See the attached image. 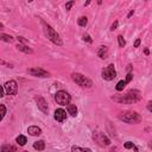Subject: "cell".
<instances>
[{"label": "cell", "instance_id": "obj_1", "mask_svg": "<svg viewBox=\"0 0 152 152\" xmlns=\"http://www.w3.org/2000/svg\"><path fill=\"white\" fill-rule=\"evenodd\" d=\"M140 99V94L137 90H130L126 95H119V96H113V100L120 103H132L137 102Z\"/></svg>", "mask_w": 152, "mask_h": 152}, {"label": "cell", "instance_id": "obj_2", "mask_svg": "<svg viewBox=\"0 0 152 152\" xmlns=\"http://www.w3.org/2000/svg\"><path fill=\"white\" fill-rule=\"evenodd\" d=\"M42 23V26H43V31H44V33H45V36L50 39V41L52 42V43H55V44H57V45H62V39H61V37H60V35L56 32V31L50 26V25H48V24L44 21V20H42L41 21Z\"/></svg>", "mask_w": 152, "mask_h": 152}, {"label": "cell", "instance_id": "obj_3", "mask_svg": "<svg viewBox=\"0 0 152 152\" xmlns=\"http://www.w3.org/2000/svg\"><path fill=\"white\" fill-rule=\"evenodd\" d=\"M119 119L123 120L124 123H127V124H138V123H140L141 117L137 113V112L126 110V112H123V113L119 114Z\"/></svg>", "mask_w": 152, "mask_h": 152}, {"label": "cell", "instance_id": "obj_4", "mask_svg": "<svg viewBox=\"0 0 152 152\" xmlns=\"http://www.w3.org/2000/svg\"><path fill=\"white\" fill-rule=\"evenodd\" d=\"M71 78H73V81L76 82L78 86L81 87H87V88H90L93 86V82L90 81L89 78H87L86 76L81 75V74H77V73H74L71 75Z\"/></svg>", "mask_w": 152, "mask_h": 152}, {"label": "cell", "instance_id": "obj_5", "mask_svg": "<svg viewBox=\"0 0 152 152\" xmlns=\"http://www.w3.org/2000/svg\"><path fill=\"white\" fill-rule=\"evenodd\" d=\"M55 100H56V102H57L58 105L67 106V105H69V102H70V95L67 92H64V90H60V92L56 93Z\"/></svg>", "mask_w": 152, "mask_h": 152}, {"label": "cell", "instance_id": "obj_6", "mask_svg": "<svg viewBox=\"0 0 152 152\" xmlns=\"http://www.w3.org/2000/svg\"><path fill=\"white\" fill-rule=\"evenodd\" d=\"M115 76H117V71H115L113 64H109L107 68L102 70V77L107 80V81H110V80L115 78Z\"/></svg>", "mask_w": 152, "mask_h": 152}, {"label": "cell", "instance_id": "obj_7", "mask_svg": "<svg viewBox=\"0 0 152 152\" xmlns=\"http://www.w3.org/2000/svg\"><path fill=\"white\" fill-rule=\"evenodd\" d=\"M93 138H94V139H95V141H96V143L99 144V145H101V146H108L109 144H110L109 139H108V138H107L103 133H100V132L94 133Z\"/></svg>", "mask_w": 152, "mask_h": 152}, {"label": "cell", "instance_id": "obj_8", "mask_svg": "<svg viewBox=\"0 0 152 152\" xmlns=\"http://www.w3.org/2000/svg\"><path fill=\"white\" fill-rule=\"evenodd\" d=\"M5 92L7 95H15L18 92V86L15 81H9L5 83Z\"/></svg>", "mask_w": 152, "mask_h": 152}, {"label": "cell", "instance_id": "obj_9", "mask_svg": "<svg viewBox=\"0 0 152 152\" xmlns=\"http://www.w3.org/2000/svg\"><path fill=\"white\" fill-rule=\"evenodd\" d=\"M27 73L30 75L37 76V77H48L49 76V73L41 68H30V69H27Z\"/></svg>", "mask_w": 152, "mask_h": 152}, {"label": "cell", "instance_id": "obj_10", "mask_svg": "<svg viewBox=\"0 0 152 152\" xmlns=\"http://www.w3.org/2000/svg\"><path fill=\"white\" fill-rule=\"evenodd\" d=\"M36 102H37V106H38V108L41 109L43 113H48L49 112V108H48V103H46V101L44 100V98H42V96H36Z\"/></svg>", "mask_w": 152, "mask_h": 152}, {"label": "cell", "instance_id": "obj_11", "mask_svg": "<svg viewBox=\"0 0 152 152\" xmlns=\"http://www.w3.org/2000/svg\"><path fill=\"white\" fill-rule=\"evenodd\" d=\"M66 118H67V113H66V110H64V109L58 108V109H56V110H55V119L57 120V121H60V123L64 121Z\"/></svg>", "mask_w": 152, "mask_h": 152}, {"label": "cell", "instance_id": "obj_12", "mask_svg": "<svg viewBox=\"0 0 152 152\" xmlns=\"http://www.w3.org/2000/svg\"><path fill=\"white\" fill-rule=\"evenodd\" d=\"M27 133L31 135H39L42 133V130L38 126H30L27 129Z\"/></svg>", "mask_w": 152, "mask_h": 152}, {"label": "cell", "instance_id": "obj_13", "mask_svg": "<svg viewBox=\"0 0 152 152\" xmlns=\"http://www.w3.org/2000/svg\"><path fill=\"white\" fill-rule=\"evenodd\" d=\"M98 55L100 56L101 58H106L107 55H108V49L106 46H100L99 50H98Z\"/></svg>", "mask_w": 152, "mask_h": 152}, {"label": "cell", "instance_id": "obj_14", "mask_svg": "<svg viewBox=\"0 0 152 152\" xmlns=\"http://www.w3.org/2000/svg\"><path fill=\"white\" fill-rule=\"evenodd\" d=\"M1 152H17V149L14 146L10 145V144H5L1 147Z\"/></svg>", "mask_w": 152, "mask_h": 152}, {"label": "cell", "instance_id": "obj_15", "mask_svg": "<svg viewBox=\"0 0 152 152\" xmlns=\"http://www.w3.org/2000/svg\"><path fill=\"white\" fill-rule=\"evenodd\" d=\"M17 49L23 51V52H25V54H32V49H30L29 46L26 45H24V44H18L17 45Z\"/></svg>", "mask_w": 152, "mask_h": 152}, {"label": "cell", "instance_id": "obj_16", "mask_svg": "<svg viewBox=\"0 0 152 152\" xmlns=\"http://www.w3.org/2000/svg\"><path fill=\"white\" fill-rule=\"evenodd\" d=\"M33 147H35L36 150H38V151H43V150L45 149V143H44L43 140H38V141H36V143L33 144Z\"/></svg>", "mask_w": 152, "mask_h": 152}, {"label": "cell", "instance_id": "obj_17", "mask_svg": "<svg viewBox=\"0 0 152 152\" xmlns=\"http://www.w3.org/2000/svg\"><path fill=\"white\" fill-rule=\"evenodd\" d=\"M67 109H68V112H69L70 115L75 117V115L77 114V108H76L75 105H68V106H67Z\"/></svg>", "mask_w": 152, "mask_h": 152}, {"label": "cell", "instance_id": "obj_18", "mask_svg": "<svg viewBox=\"0 0 152 152\" xmlns=\"http://www.w3.org/2000/svg\"><path fill=\"white\" fill-rule=\"evenodd\" d=\"M0 39H1V41L7 42V43H13L14 42V38L13 37H11L9 35H4V33H0Z\"/></svg>", "mask_w": 152, "mask_h": 152}, {"label": "cell", "instance_id": "obj_19", "mask_svg": "<svg viewBox=\"0 0 152 152\" xmlns=\"http://www.w3.org/2000/svg\"><path fill=\"white\" fill-rule=\"evenodd\" d=\"M15 140H17V143L19 144L20 146H24V145L26 144V141H27V140H26V137H24V135H18Z\"/></svg>", "mask_w": 152, "mask_h": 152}, {"label": "cell", "instance_id": "obj_20", "mask_svg": "<svg viewBox=\"0 0 152 152\" xmlns=\"http://www.w3.org/2000/svg\"><path fill=\"white\" fill-rule=\"evenodd\" d=\"M5 114H6V107L4 105H0V121L4 119Z\"/></svg>", "mask_w": 152, "mask_h": 152}, {"label": "cell", "instance_id": "obj_21", "mask_svg": "<svg viewBox=\"0 0 152 152\" xmlns=\"http://www.w3.org/2000/svg\"><path fill=\"white\" fill-rule=\"evenodd\" d=\"M77 23H78V25H80V26H86V25H87V23H88V20H87L86 17H81V18H78Z\"/></svg>", "mask_w": 152, "mask_h": 152}, {"label": "cell", "instance_id": "obj_22", "mask_svg": "<svg viewBox=\"0 0 152 152\" xmlns=\"http://www.w3.org/2000/svg\"><path fill=\"white\" fill-rule=\"evenodd\" d=\"M125 86H126V82L125 81H120V82H118V84H117V90H123L124 88H125Z\"/></svg>", "mask_w": 152, "mask_h": 152}, {"label": "cell", "instance_id": "obj_23", "mask_svg": "<svg viewBox=\"0 0 152 152\" xmlns=\"http://www.w3.org/2000/svg\"><path fill=\"white\" fill-rule=\"evenodd\" d=\"M118 41H119V45H120V46H121V48H124V46H125L126 42H125V39H124V37H123V36H119V37H118Z\"/></svg>", "mask_w": 152, "mask_h": 152}, {"label": "cell", "instance_id": "obj_24", "mask_svg": "<svg viewBox=\"0 0 152 152\" xmlns=\"http://www.w3.org/2000/svg\"><path fill=\"white\" fill-rule=\"evenodd\" d=\"M125 147L126 149H132V147H134V145H133V143L127 141V143H125Z\"/></svg>", "mask_w": 152, "mask_h": 152}, {"label": "cell", "instance_id": "obj_25", "mask_svg": "<svg viewBox=\"0 0 152 152\" xmlns=\"http://www.w3.org/2000/svg\"><path fill=\"white\" fill-rule=\"evenodd\" d=\"M73 5H74V1H69V3L66 5V9H67V10H70V9H71V6H73Z\"/></svg>", "mask_w": 152, "mask_h": 152}, {"label": "cell", "instance_id": "obj_26", "mask_svg": "<svg viewBox=\"0 0 152 152\" xmlns=\"http://www.w3.org/2000/svg\"><path fill=\"white\" fill-rule=\"evenodd\" d=\"M131 80H132V74H129V75H127V77H126V81L125 82L127 83V82H130Z\"/></svg>", "mask_w": 152, "mask_h": 152}, {"label": "cell", "instance_id": "obj_27", "mask_svg": "<svg viewBox=\"0 0 152 152\" xmlns=\"http://www.w3.org/2000/svg\"><path fill=\"white\" fill-rule=\"evenodd\" d=\"M83 38H84V41H87V42H89V43L92 42V39H90V37H89V36H88V35H86V36H84Z\"/></svg>", "mask_w": 152, "mask_h": 152}, {"label": "cell", "instance_id": "obj_28", "mask_svg": "<svg viewBox=\"0 0 152 152\" xmlns=\"http://www.w3.org/2000/svg\"><path fill=\"white\" fill-rule=\"evenodd\" d=\"M1 96H4V88L0 86V98H1Z\"/></svg>", "mask_w": 152, "mask_h": 152}, {"label": "cell", "instance_id": "obj_29", "mask_svg": "<svg viewBox=\"0 0 152 152\" xmlns=\"http://www.w3.org/2000/svg\"><path fill=\"white\" fill-rule=\"evenodd\" d=\"M139 44H140V39H137V41H135V43H134V46H135V48H138Z\"/></svg>", "mask_w": 152, "mask_h": 152}, {"label": "cell", "instance_id": "obj_30", "mask_svg": "<svg viewBox=\"0 0 152 152\" xmlns=\"http://www.w3.org/2000/svg\"><path fill=\"white\" fill-rule=\"evenodd\" d=\"M117 26H118V23H117V21H115V23H114V24H113V25H112V30H113V31H114V30H115V29H117Z\"/></svg>", "mask_w": 152, "mask_h": 152}, {"label": "cell", "instance_id": "obj_31", "mask_svg": "<svg viewBox=\"0 0 152 152\" xmlns=\"http://www.w3.org/2000/svg\"><path fill=\"white\" fill-rule=\"evenodd\" d=\"M82 152H92L90 149H82Z\"/></svg>", "mask_w": 152, "mask_h": 152}, {"label": "cell", "instance_id": "obj_32", "mask_svg": "<svg viewBox=\"0 0 152 152\" xmlns=\"http://www.w3.org/2000/svg\"><path fill=\"white\" fill-rule=\"evenodd\" d=\"M147 108H149V110H151V102H149V106H147Z\"/></svg>", "mask_w": 152, "mask_h": 152}, {"label": "cell", "instance_id": "obj_33", "mask_svg": "<svg viewBox=\"0 0 152 152\" xmlns=\"http://www.w3.org/2000/svg\"><path fill=\"white\" fill-rule=\"evenodd\" d=\"M3 27H4V25H3L1 23H0V29H3Z\"/></svg>", "mask_w": 152, "mask_h": 152}, {"label": "cell", "instance_id": "obj_34", "mask_svg": "<svg viewBox=\"0 0 152 152\" xmlns=\"http://www.w3.org/2000/svg\"><path fill=\"white\" fill-rule=\"evenodd\" d=\"M24 152H27V151H24Z\"/></svg>", "mask_w": 152, "mask_h": 152}]
</instances>
